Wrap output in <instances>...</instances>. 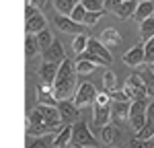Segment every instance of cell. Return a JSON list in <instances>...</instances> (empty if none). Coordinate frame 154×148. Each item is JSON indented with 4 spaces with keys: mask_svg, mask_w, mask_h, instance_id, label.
<instances>
[{
    "mask_svg": "<svg viewBox=\"0 0 154 148\" xmlns=\"http://www.w3.org/2000/svg\"><path fill=\"white\" fill-rule=\"evenodd\" d=\"M43 54V62H54V64H60V62L66 58V54H64V45L54 39V43L49 45L45 51H41Z\"/></svg>",
    "mask_w": 154,
    "mask_h": 148,
    "instance_id": "cell-14",
    "label": "cell"
},
{
    "mask_svg": "<svg viewBox=\"0 0 154 148\" xmlns=\"http://www.w3.org/2000/svg\"><path fill=\"white\" fill-rule=\"evenodd\" d=\"M58 66H60V64H54V62H41V66L37 68V76H39V80L45 82V85H54L56 74H58Z\"/></svg>",
    "mask_w": 154,
    "mask_h": 148,
    "instance_id": "cell-11",
    "label": "cell"
},
{
    "mask_svg": "<svg viewBox=\"0 0 154 148\" xmlns=\"http://www.w3.org/2000/svg\"><path fill=\"white\" fill-rule=\"evenodd\" d=\"M123 64H128V66H140V64H144V43H138L130 51H125L123 54Z\"/></svg>",
    "mask_w": 154,
    "mask_h": 148,
    "instance_id": "cell-15",
    "label": "cell"
},
{
    "mask_svg": "<svg viewBox=\"0 0 154 148\" xmlns=\"http://www.w3.org/2000/svg\"><path fill=\"white\" fill-rule=\"evenodd\" d=\"M152 136H154V125L148 122L136 132V138H140V140H152Z\"/></svg>",
    "mask_w": 154,
    "mask_h": 148,
    "instance_id": "cell-31",
    "label": "cell"
},
{
    "mask_svg": "<svg viewBox=\"0 0 154 148\" xmlns=\"http://www.w3.org/2000/svg\"><path fill=\"white\" fill-rule=\"evenodd\" d=\"M35 39H37V48H39V51H45V49L54 43V37H51V33H49L48 27L41 29L39 33H35Z\"/></svg>",
    "mask_w": 154,
    "mask_h": 148,
    "instance_id": "cell-20",
    "label": "cell"
},
{
    "mask_svg": "<svg viewBox=\"0 0 154 148\" xmlns=\"http://www.w3.org/2000/svg\"><path fill=\"white\" fill-rule=\"evenodd\" d=\"M86 43H88V37H86V33H82V35H76V37H74V41H72V49H74V54H82L84 49H86Z\"/></svg>",
    "mask_w": 154,
    "mask_h": 148,
    "instance_id": "cell-29",
    "label": "cell"
},
{
    "mask_svg": "<svg viewBox=\"0 0 154 148\" xmlns=\"http://www.w3.org/2000/svg\"><path fill=\"white\" fill-rule=\"evenodd\" d=\"M84 14H86V8L82 6V2H76V6H74L72 12H70V19H72V21H76V23H82Z\"/></svg>",
    "mask_w": 154,
    "mask_h": 148,
    "instance_id": "cell-32",
    "label": "cell"
},
{
    "mask_svg": "<svg viewBox=\"0 0 154 148\" xmlns=\"http://www.w3.org/2000/svg\"><path fill=\"white\" fill-rule=\"evenodd\" d=\"M97 99V88L91 82H82V85L76 88V95H74V105L78 107V109H84V107H88V105H93Z\"/></svg>",
    "mask_w": 154,
    "mask_h": 148,
    "instance_id": "cell-8",
    "label": "cell"
},
{
    "mask_svg": "<svg viewBox=\"0 0 154 148\" xmlns=\"http://www.w3.org/2000/svg\"><path fill=\"white\" fill-rule=\"evenodd\" d=\"M97 105H109L111 99H109V93H97V99H95Z\"/></svg>",
    "mask_w": 154,
    "mask_h": 148,
    "instance_id": "cell-37",
    "label": "cell"
},
{
    "mask_svg": "<svg viewBox=\"0 0 154 148\" xmlns=\"http://www.w3.org/2000/svg\"><path fill=\"white\" fill-rule=\"evenodd\" d=\"M72 140V123H64V128L58 132V136L54 138V148H64L68 146V142Z\"/></svg>",
    "mask_w": 154,
    "mask_h": 148,
    "instance_id": "cell-18",
    "label": "cell"
},
{
    "mask_svg": "<svg viewBox=\"0 0 154 148\" xmlns=\"http://www.w3.org/2000/svg\"><path fill=\"white\" fill-rule=\"evenodd\" d=\"M130 103L131 101H111V119L123 122L130 115Z\"/></svg>",
    "mask_w": 154,
    "mask_h": 148,
    "instance_id": "cell-16",
    "label": "cell"
},
{
    "mask_svg": "<svg viewBox=\"0 0 154 148\" xmlns=\"http://www.w3.org/2000/svg\"><path fill=\"white\" fill-rule=\"evenodd\" d=\"M140 35H142L144 41H148L150 37H154V14L148 17V19H144L140 23Z\"/></svg>",
    "mask_w": 154,
    "mask_h": 148,
    "instance_id": "cell-23",
    "label": "cell"
},
{
    "mask_svg": "<svg viewBox=\"0 0 154 148\" xmlns=\"http://www.w3.org/2000/svg\"><path fill=\"white\" fill-rule=\"evenodd\" d=\"M64 148H76V146H64Z\"/></svg>",
    "mask_w": 154,
    "mask_h": 148,
    "instance_id": "cell-44",
    "label": "cell"
},
{
    "mask_svg": "<svg viewBox=\"0 0 154 148\" xmlns=\"http://www.w3.org/2000/svg\"><path fill=\"white\" fill-rule=\"evenodd\" d=\"M119 4H121V0H105V2H103V8H105V11L115 12V8H117Z\"/></svg>",
    "mask_w": 154,
    "mask_h": 148,
    "instance_id": "cell-38",
    "label": "cell"
},
{
    "mask_svg": "<svg viewBox=\"0 0 154 148\" xmlns=\"http://www.w3.org/2000/svg\"><path fill=\"white\" fill-rule=\"evenodd\" d=\"M146 109H148L146 99H136V101L130 103V115H128V119H130L134 132H138L146 123Z\"/></svg>",
    "mask_w": 154,
    "mask_h": 148,
    "instance_id": "cell-6",
    "label": "cell"
},
{
    "mask_svg": "<svg viewBox=\"0 0 154 148\" xmlns=\"http://www.w3.org/2000/svg\"><path fill=\"white\" fill-rule=\"evenodd\" d=\"M78 58H82V60H91L99 64V66H109L113 58H111V54H109V49L99 41V39H91L88 37V43H86V49H84L82 54H78Z\"/></svg>",
    "mask_w": 154,
    "mask_h": 148,
    "instance_id": "cell-3",
    "label": "cell"
},
{
    "mask_svg": "<svg viewBox=\"0 0 154 148\" xmlns=\"http://www.w3.org/2000/svg\"><path fill=\"white\" fill-rule=\"evenodd\" d=\"M146 122L154 125V101L148 105V109H146Z\"/></svg>",
    "mask_w": 154,
    "mask_h": 148,
    "instance_id": "cell-40",
    "label": "cell"
},
{
    "mask_svg": "<svg viewBox=\"0 0 154 148\" xmlns=\"http://www.w3.org/2000/svg\"><path fill=\"white\" fill-rule=\"evenodd\" d=\"M93 119H95V123L99 128L111 123V103L109 105H97V103H93Z\"/></svg>",
    "mask_w": 154,
    "mask_h": 148,
    "instance_id": "cell-12",
    "label": "cell"
},
{
    "mask_svg": "<svg viewBox=\"0 0 154 148\" xmlns=\"http://www.w3.org/2000/svg\"><path fill=\"white\" fill-rule=\"evenodd\" d=\"M37 101L43 103V105H58V99L54 95V86L45 85V82H39L37 85Z\"/></svg>",
    "mask_w": 154,
    "mask_h": 148,
    "instance_id": "cell-13",
    "label": "cell"
},
{
    "mask_svg": "<svg viewBox=\"0 0 154 148\" xmlns=\"http://www.w3.org/2000/svg\"><path fill=\"white\" fill-rule=\"evenodd\" d=\"M152 142H154V136H152Z\"/></svg>",
    "mask_w": 154,
    "mask_h": 148,
    "instance_id": "cell-46",
    "label": "cell"
},
{
    "mask_svg": "<svg viewBox=\"0 0 154 148\" xmlns=\"http://www.w3.org/2000/svg\"><path fill=\"white\" fill-rule=\"evenodd\" d=\"M54 95L58 101L64 99H70L74 88H76V70H74V62L64 58L58 66V74H56V80H54Z\"/></svg>",
    "mask_w": 154,
    "mask_h": 148,
    "instance_id": "cell-2",
    "label": "cell"
},
{
    "mask_svg": "<svg viewBox=\"0 0 154 148\" xmlns=\"http://www.w3.org/2000/svg\"><path fill=\"white\" fill-rule=\"evenodd\" d=\"M138 8V0H121V4H119L117 8H115V14H117L119 19H130L134 17V12Z\"/></svg>",
    "mask_w": 154,
    "mask_h": 148,
    "instance_id": "cell-17",
    "label": "cell"
},
{
    "mask_svg": "<svg viewBox=\"0 0 154 148\" xmlns=\"http://www.w3.org/2000/svg\"><path fill=\"white\" fill-rule=\"evenodd\" d=\"M62 125V117H60L58 105H43L39 103L35 109L31 111L25 119V132L27 136H45L51 130H56Z\"/></svg>",
    "mask_w": 154,
    "mask_h": 148,
    "instance_id": "cell-1",
    "label": "cell"
},
{
    "mask_svg": "<svg viewBox=\"0 0 154 148\" xmlns=\"http://www.w3.org/2000/svg\"><path fill=\"white\" fill-rule=\"evenodd\" d=\"M45 2H48V0H31V4H33V6H37V8H39V6H43Z\"/></svg>",
    "mask_w": 154,
    "mask_h": 148,
    "instance_id": "cell-41",
    "label": "cell"
},
{
    "mask_svg": "<svg viewBox=\"0 0 154 148\" xmlns=\"http://www.w3.org/2000/svg\"><path fill=\"white\" fill-rule=\"evenodd\" d=\"M152 14H154V2L152 0H144V2H138V8L134 12V19L142 23L144 19H148Z\"/></svg>",
    "mask_w": 154,
    "mask_h": 148,
    "instance_id": "cell-19",
    "label": "cell"
},
{
    "mask_svg": "<svg viewBox=\"0 0 154 148\" xmlns=\"http://www.w3.org/2000/svg\"><path fill=\"white\" fill-rule=\"evenodd\" d=\"M123 93L128 95L130 101H136V99H146L148 93H146V85H144L142 76L140 74H131L130 78L125 80V86H123Z\"/></svg>",
    "mask_w": 154,
    "mask_h": 148,
    "instance_id": "cell-7",
    "label": "cell"
},
{
    "mask_svg": "<svg viewBox=\"0 0 154 148\" xmlns=\"http://www.w3.org/2000/svg\"><path fill=\"white\" fill-rule=\"evenodd\" d=\"M72 144L76 148H84V146H91V148H99V140H97L88 123L84 119H78V122L72 123Z\"/></svg>",
    "mask_w": 154,
    "mask_h": 148,
    "instance_id": "cell-4",
    "label": "cell"
},
{
    "mask_svg": "<svg viewBox=\"0 0 154 148\" xmlns=\"http://www.w3.org/2000/svg\"><path fill=\"white\" fill-rule=\"evenodd\" d=\"M103 12H105V11H97V12H93V11H86L82 25H84V27H93V25H97V23H99V19L103 17Z\"/></svg>",
    "mask_w": 154,
    "mask_h": 148,
    "instance_id": "cell-30",
    "label": "cell"
},
{
    "mask_svg": "<svg viewBox=\"0 0 154 148\" xmlns=\"http://www.w3.org/2000/svg\"><path fill=\"white\" fill-rule=\"evenodd\" d=\"M128 148H154V142L152 140H140V138H134Z\"/></svg>",
    "mask_w": 154,
    "mask_h": 148,
    "instance_id": "cell-34",
    "label": "cell"
},
{
    "mask_svg": "<svg viewBox=\"0 0 154 148\" xmlns=\"http://www.w3.org/2000/svg\"><path fill=\"white\" fill-rule=\"evenodd\" d=\"M80 2H82V0H80Z\"/></svg>",
    "mask_w": 154,
    "mask_h": 148,
    "instance_id": "cell-49",
    "label": "cell"
},
{
    "mask_svg": "<svg viewBox=\"0 0 154 148\" xmlns=\"http://www.w3.org/2000/svg\"><path fill=\"white\" fill-rule=\"evenodd\" d=\"M103 132H101V140H103V144H113V140L117 138V128L113 125V123H107L101 128Z\"/></svg>",
    "mask_w": 154,
    "mask_h": 148,
    "instance_id": "cell-26",
    "label": "cell"
},
{
    "mask_svg": "<svg viewBox=\"0 0 154 148\" xmlns=\"http://www.w3.org/2000/svg\"><path fill=\"white\" fill-rule=\"evenodd\" d=\"M150 70H152V72H154V64H150Z\"/></svg>",
    "mask_w": 154,
    "mask_h": 148,
    "instance_id": "cell-42",
    "label": "cell"
},
{
    "mask_svg": "<svg viewBox=\"0 0 154 148\" xmlns=\"http://www.w3.org/2000/svg\"><path fill=\"white\" fill-rule=\"evenodd\" d=\"M109 99H111V101H130L128 95H125L123 91H115V88L109 91Z\"/></svg>",
    "mask_w": 154,
    "mask_h": 148,
    "instance_id": "cell-36",
    "label": "cell"
},
{
    "mask_svg": "<svg viewBox=\"0 0 154 148\" xmlns=\"http://www.w3.org/2000/svg\"><path fill=\"white\" fill-rule=\"evenodd\" d=\"M25 4H31V0H25Z\"/></svg>",
    "mask_w": 154,
    "mask_h": 148,
    "instance_id": "cell-43",
    "label": "cell"
},
{
    "mask_svg": "<svg viewBox=\"0 0 154 148\" xmlns=\"http://www.w3.org/2000/svg\"><path fill=\"white\" fill-rule=\"evenodd\" d=\"M103 85H105L107 91H111V88L115 86V74L111 72V70H107V72L103 74Z\"/></svg>",
    "mask_w": 154,
    "mask_h": 148,
    "instance_id": "cell-35",
    "label": "cell"
},
{
    "mask_svg": "<svg viewBox=\"0 0 154 148\" xmlns=\"http://www.w3.org/2000/svg\"><path fill=\"white\" fill-rule=\"evenodd\" d=\"M82 6L86 11H93V12L105 11V8H103V0H82Z\"/></svg>",
    "mask_w": 154,
    "mask_h": 148,
    "instance_id": "cell-33",
    "label": "cell"
},
{
    "mask_svg": "<svg viewBox=\"0 0 154 148\" xmlns=\"http://www.w3.org/2000/svg\"><path fill=\"white\" fill-rule=\"evenodd\" d=\"M97 64L91 60H82V58H76V62H74V70H76V74H91L95 72Z\"/></svg>",
    "mask_w": 154,
    "mask_h": 148,
    "instance_id": "cell-22",
    "label": "cell"
},
{
    "mask_svg": "<svg viewBox=\"0 0 154 148\" xmlns=\"http://www.w3.org/2000/svg\"><path fill=\"white\" fill-rule=\"evenodd\" d=\"M140 76H142L144 85H146V93H148L150 97H154V72L148 68V70H146V72H142Z\"/></svg>",
    "mask_w": 154,
    "mask_h": 148,
    "instance_id": "cell-28",
    "label": "cell"
},
{
    "mask_svg": "<svg viewBox=\"0 0 154 148\" xmlns=\"http://www.w3.org/2000/svg\"><path fill=\"white\" fill-rule=\"evenodd\" d=\"M101 43L103 45H117V43H121V35H119L115 29H105L103 33H101Z\"/></svg>",
    "mask_w": 154,
    "mask_h": 148,
    "instance_id": "cell-21",
    "label": "cell"
},
{
    "mask_svg": "<svg viewBox=\"0 0 154 148\" xmlns=\"http://www.w3.org/2000/svg\"><path fill=\"white\" fill-rule=\"evenodd\" d=\"M144 62L148 66L154 64V37H150L148 41H144Z\"/></svg>",
    "mask_w": 154,
    "mask_h": 148,
    "instance_id": "cell-27",
    "label": "cell"
},
{
    "mask_svg": "<svg viewBox=\"0 0 154 148\" xmlns=\"http://www.w3.org/2000/svg\"><path fill=\"white\" fill-rule=\"evenodd\" d=\"M103 2H105V0H103Z\"/></svg>",
    "mask_w": 154,
    "mask_h": 148,
    "instance_id": "cell-48",
    "label": "cell"
},
{
    "mask_svg": "<svg viewBox=\"0 0 154 148\" xmlns=\"http://www.w3.org/2000/svg\"><path fill=\"white\" fill-rule=\"evenodd\" d=\"M37 51H39V48H37V39L33 33H27L25 35V56L27 58H33V56H37Z\"/></svg>",
    "mask_w": 154,
    "mask_h": 148,
    "instance_id": "cell-25",
    "label": "cell"
},
{
    "mask_svg": "<svg viewBox=\"0 0 154 148\" xmlns=\"http://www.w3.org/2000/svg\"><path fill=\"white\" fill-rule=\"evenodd\" d=\"M45 27H48V21L41 14V11L37 6H33V4H25V31L35 35Z\"/></svg>",
    "mask_w": 154,
    "mask_h": 148,
    "instance_id": "cell-5",
    "label": "cell"
},
{
    "mask_svg": "<svg viewBox=\"0 0 154 148\" xmlns=\"http://www.w3.org/2000/svg\"><path fill=\"white\" fill-rule=\"evenodd\" d=\"M84 148H91V146H84Z\"/></svg>",
    "mask_w": 154,
    "mask_h": 148,
    "instance_id": "cell-47",
    "label": "cell"
},
{
    "mask_svg": "<svg viewBox=\"0 0 154 148\" xmlns=\"http://www.w3.org/2000/svg\"><path fill=\"white\" fill-rule=\"evenodd\" d=\"M54 2V8L58 11V14H66L70 17L72 8L76 6V0H51Z\"/></svg>",
    "mask_w": 154,
    "mask_h": 148,
    "instance_id": "cell-24",
    "label": "cell"
},
{
    "mask_svg": "<svg viewBox=\"0 0 154 148\" xmlns=\"http://www.w3.org/2000/svg\"><path fill=\"white\" fill-rule=\"evenodd\" d=\"M58 111H60V117H62V123H74L80 119V113H78V107L64 99V101H58Z\"/></svg>",
    "mask_w": 154,
    "mask_h": 148,
    "instance_id": "cell-10",
    "label": "cell"
},
{
    "mask_svg": "<svg viewBox=\"0 0 154 148\" xmlns=\"http://www.w3.org/2000/svg\"><path fill=\"white\" fill-rule=\"evenodd\" d=\"M29 148H49V144H48L45 138H37V140H33V142L29 144Z\"/></svg>",
    "mask_w": 154,
    "mask_h": 148,
    "instance_id": "cell-39",
    "label": "cell"
},
{
    "mask_svg": "<svg viewBox=\"0 0 154 148\" xmlns=\"http://www.w3.org/2000/svg\"><path fill=\"white\" fill-rule=\"evenodd\" d=\"M56 27L62 33H70V35H82V33H86V27L82 23L72 21L70 17H66V14H58L56 17Z\"/></svg>",
    "mask_w": 154,
    "mask_h": 148,
    "instance_id": "cell-9",
    "label": "cell"
},
{
    "mask_svg": "<svg viewBox=\"0 0 154 148\" xmlns=\"http://www.w3.org/2000/svg\"><path fill=\"white\" fill-rule=\"evenodd\" d=\"M152 2H154V0H152Z\"/></svg>",
    "mask_w": 154,
    "mask_h": 148,
    "instance_id": "cell-50",
    "label": "cell"
},
{
    "mask_svg": "<svg viewBox=\"0 0 154 148\" xmlns=\"http://www.w3.org/2000/svg\"><path fill=\"white\" fill-rule=\"evenodd\" d=\"M138 2H144V0H138Z\"/></svg>",
    "mask_w": 154,
    "mask_h": 148,
    "instance_id": "cell-45",
    "label": "cell"
}]
</instances>
